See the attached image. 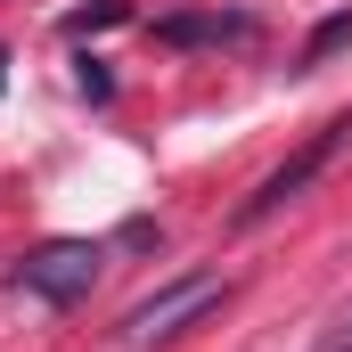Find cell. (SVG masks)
<instances>
[{"label": "cell", "instance_id": "5", "mask_svg": "<svg viewBox=\"0 0 352 352\" xmlns=\"http://www.w3.org/2000/svg\"><path fill=\"white\" fill-rule=\"evenodd\" d=\"M336 50H352V8H344V16H328V25H320V33L303 41V66H328Z\"/></svg>", "mask_w": 352, "mask_h": 352}, {"label": "cell", "instance_id": "2", "mask_svg": "<svg viewBox=\"0 0 352 352\" xmlns=\"http://www.w3.org/2000/svg\"><path fill=\"white\" fill-rule=\"evenodd\" d=\"M98 246L90 238H50V246H33L25 263H16V287L25 295H41V303H82L90 287H98Z\"/></svg>", "mask_w": 352, "mask_h": 352}, {"label": "cell", "instance_id": "4", "mask_svg": "<svg viewBox=\"0 0 352 352\" xmlns=\"http://www.w3.org/2000/svg\"><path fill=\"white\" fill-rule=\"evenodd\" d=\"M254 33V16H164L156 25V41H173V50H188V41H246Z\"/></svg>", "mask_w": 352, "mask_h": 352}, {"label": "cell", "instance_id": "1", "mask_svg": "<svg viewBox=\"0 0 352 352\" xmlns=\"http://www.w3.org/2000/svg\"><path fill=\"white\" fill-rule=\"evenodd\" d=\"M221 295H230V287H221V270H188V278H173V287L140 295V303L123 311V328H115V336H123L131 352H148V344H173L180 328H188V320H205V311H213Z\"/></svg>", "mask_w": 352, "mask_h": 352}, {"label": "cell", "instance_id": "3", "mask_svg": "<svg viewBox=\"0 0 352 352\" xmlns=\"http://www.w3.org/2000/svg\"><path fill=\"white\" fill-rule=\"evenodd\" d=\"M344 131H352V115H336L328 131H311V140H303V148H295V156H287V164H278V173H270L263 188H254V197L238 205V230H254V221H270L278 205H295V197H303V188L320 180V164H328V156L344 148Z\"/></svg>", "mask_w": 352, "mask_h": 352}, {"label": "cell", "instance_id": "7", "mask_svg": "<svg viewBox=\"0 0 352 352\" xmlns=\"http://www.w3.org/2000/svg\"><path fill=\"white\" fill-rule=\"evenodd\" d=\"M74 82H82L90 98H107V90H115V74H107V66H98V58H82V66H74Z\"/></svg>", "mask_w": 352, "mask_h": 352}, {"label": "cell", "instance_id": "8", "mask_svg": "<svg viewBox=\"0 0 352 352\" xmlns=\"http://www.w3.org/2000/svg\"><path fill=\"white\" fill-rule=\"evenodd\" d=\"M311 352H352V311H344V320H336V328H328V336H320Z\"/></svg>", "mask_w": 352, "mask_h": 352}, {"label": "cell", "instance_id": "6", "mask_svg": "<svg viewBox=\"0 0 352 352\" xmlns=\"http://www.w3.org/2000/svg\"><path fill=\"white\" fill-rule=\"evenodd\" d=\"M98 25H123V0H98V8H74L66 33H98Z\"/></svg>", "mask_w": 352, "mask_h": 352}]
</instances>
